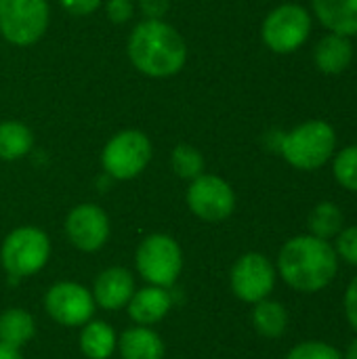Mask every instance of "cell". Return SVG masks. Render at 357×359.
Masks as SVG:
<instances>
[{
  "label": "cell",
  "mask_w": 357,
  "mask_h": 359,
  "mask_svg": "<svg viewBox=\"0 0 357 359\" xmlns=\"http://www.w3.org/2000/svg\"><path fill=\"white\" fill-rule=\"evenodd\" d=\"M335 250H337L339 259L357 267V225L341 229V233L337 236V242H335Z\"/></svg>",
  "instance_id": "obj_26"
},
{
  "label": "cell",
  "mask_w": 357,
  "mask_h": 359,
  "mask_svg": "<svg viewBox=\"0 0 357 359\" xmlns=\"http://www.w3.org/2000/svg\"><path fill=\"white\" fill-rule=\"evenodd\" d=\"M109 217L97 204H78L65 217V236L80 252H97L109 240Z\"/></svg>",
  "instance_id": "obj_12"
},
{
  "label": "cell",
  "mask_w": 357,
  "mask_h": 359,
  "mask_svg": "<svg viewBox=\"0 0 357 359\" xmlns=\"http://www.w3.org/2000/svg\"><path fill=\"white\" fill-rule=\"evenodd\" d=\"M332 172L341 187L357 194V145H349L335 156Z\"/></svg>",
  "instance_id": "obj_24"
},
{
  "label": "cell",
  "mask_w": 357,
  "mask_h": 359,
  "mask_svg": "<svg viewBox=\"0 0 357 359\" xmlns=\"http://www.w3.org/2000/svg\"><path fill=\"white\" fill-rule=\"evenodd\" d=\"M276 271L292 290L314 294L337 278L339 257L328 240L311 233L295 236L280 248Z\"/></svg>",
  "instance_id": "obj_1"
},
{
  "label": "cell",
  "mask_w": 357,
  "mask_h": 359,
  "mask_svg": "<svg viewBox=\"0 0 357 359\" xmlns=\"http://www.w3.org/2000/svg\"><path fill=\"white\" fill-rule=\"evenodd\" d=\"M36 337V320L23 307H11L0 316V341L21 349Z\"/></svg>",
  "instance_id": "obj_19"
},
{
  "label": "cell",
  "mask_w": 357,
  "mask_h": 359,
  "mask_svg": "<svg viewBox=\"0 0 357 359\" xmlns=\"http://www.w3.org/2000/svg\"><path fill=\"white\" fill-rule=\"evenodd\" d=\"M320 23L341 36H357V0H311Z\"/></svg>",
  "instance_id": "obj_16"
},
{
  "label": "cell",
  "mask_w": 357,
  "mask_h": 359,
  "mask_svg": "<svg viewBox=\"0 0 357 359\" xmlns=\"http://www.w3.org/2000/svg\"><path fill=\"white\" fill-rule=\"evenodd\" d=\"M0 359H23V355H21V349L11 347L0 341Z\"/></svg>",
  "instance_id": "obj_31"
},
{
  "label": "cell",
  "mask_w": 357,
  "mask_h": 359,
  "mask_svg": "<svg viewBox=\"0 0 357 359\" xmlns=\"http://www.w3.org/2000/svg\"><path fill=\"white\" fill-rule=\"evenodd\" d=\"M46 0H0V34L17 46L38 42L48 27Z\"/></svg>",
  "instance_id": "obj_7"
},
{
  "label": "cell",
  "mask_w": 357,
  "mask_h": 359,
  "mask_svg": "<svg viewBox=\"0 0 357 359\" xmlns=\"http://www.w3.org/2000/svg\"><path fill=\"white\" fill-rule=\"evenodd\" d=\"M137 273L149 284L170 288L183 271V250L166 233H151L141 240L135 252Z\"/></svg>",
  "instance_id": "obj_5"
},
{
  "label": "cell",
  "mask_w": 357,
  "mask_h": 359,
  "mask_svg": "<svg viewBox=\"0 0 357 359\" xmlns=\"http://www.w3.org/2000/svg\"><path fill=\"white\" fill-rule=\"evenodd\" d=\"M118 351L122 359H164L166 345L162 337L149 326L126 328L118 339Z\"/></svg>",
  "instance_id": "obj_15"
},
{
  "label": "cell",
  "mask_w": 357,
  "mask_h": 359,
  "mask_svg": "<svg viewBox=\"0 0 357 359\" xmlns=\"http://www.w3.org/2000/svg\"><path fill=\"white\" fill-rule=\"evenodd\" d=\"M345 359H357V339L351 341V345L347 347V353L343 355Z\"/></svg>",
  "instance_id": "obj_32"
},
{
  "label": "cell",
  "mask_w": 357,
  "mask_h": 359,
  "mask_svg": "<svg viewBox=\"0 0 357 359\" xmlns=\"http://www.w3.org/2000/svg\"><path fill=\"white\" fill-rule=\"evenodd\" d=\"M93 292L78 282H57L44 294V311L65 328H82L95 316Z\"/></svg>",
  "instance_id": "obj_9"
},
{
  "label": "cell",
  "mask_w": 357,
  "mask_h": 359,
  "mask_svg": "<svg viewBox=\"0 0 357 359\" xmlns=\"http://www.w3.org/2000/svg\"><path fill=\"white\" fill-rule=\"evenodd\" d=\"M278 271L274 263L261 255V252H246L242 255L229 273V286L236 299L242 303H259L263 299H269V294L276 288Z\"/></svg>",
  "instance_id": "obj_10"
},
{
  "label": "cell",
  "mask_w": 357,
  "mask_h": 359,
  "mask_svg": "<svg viewBox=\"0 0 357 359\" xmlns=\"http://www.w3.org/2000/svg\"><path fill=\"white\" fill-rule=\"evenodd\" d=\"M170 166L177 172V177H181L185 181H194L196 177L204 175V156L196 147L181 143L173 149Z\"/></svg>",
  "instance_id": "obj_23"
},
{
  "label": "cell",
  "mask_w": 357,
  "mask_h": 359,
  "mask_svg": "<svg viewBox=\"0 0 357 359\" xmlns=\"http://www.w3.org/2000/svg\"><path fill=\"white\" fill-rule=\"evenodd\" d=\"M343 307H345V318H347L349 326L357 332V276L351 280V284L345 290Z\"/></svg>",
  "instance_id": "obj_28"
},
{
  "label": "cell",
  "mask_w": 357,
  "mask_h": 359,
  "mask_svg": "<svg viewBox=\"0 0 357 359\" xmlns=\"http://www.w3.org/2000/svg\"><path fill=\"white\" fill-rule=\"evenodd\" d=\"M314 59H316V65L322 74H328V76H337V74H343L351 59H353V46H351V40L347 36H341V34H328L324 36L318 46H316V53H314Z\"/></svg>",
  "instance_id": "obj_17"
},
{
  "label": "cell",
  "mask_w": 357,
  "mask_h": 359,
  "mask_svg": "<svg viewBox=\"0 0 357 359\" xmlns=\"http://www.w3.org/2000/svg\"><path fill=\"white\" fill-rule=\"evenodd\" d=\"M252 326L261 337H267V339L282 337L288 328L286 307L278 301H271V299H263V301L255 303Z\"/></svg>",
  "instance_id": "obj_20"
},
{
  "label": "cell",
  "mask_w": 357,
  "mask_h": 359,
  "mask_svg": "<svg viewBox=\"0 0 357 359\" xmlns=\"http://www.w3.org/2000/svg\"><path fill=\"white\" fill-rule=\"evenodd\" d=\"M78 345L86 359H109L118 349V334L107 322L90 320L82 326Z\"/></svg>",
  "instance_id": "obj_18"
},
{
  "label": "cell",
  "mask_w": 357,
  "mask_h": 359,
  "mask_svg": "<svg viewBox=\"0 0 357 359\" xmlns=\"http://www.w3.org/2000/svg\"><path fill=\"white\" fill-rule=\"evenodd\" d=\"M48 259L50 240L40 227H17L4 238L0 246V265L15 280L36 276L46 267Z\"/></svg>",
  "instance_id": "obj_4"
},
{
  "label": "cell",
  "mask_w": 357,
  "mask_h": 359,
  "mask_svg": "<svg viewBox=\"0 0 357 359\" xmlns=\"http://www.w3.org/2000/svg\"><path fill=\"white\" fill-rule=\"evenodd\" d=\"M286 359H345L343 353L324 341H303L288 351Z\"/></svg>",
  "instance_id": "obj_25"
},
{
  "label": "cell",
  "mask_w": 357,
  "mask_h": 359,
  "mask_svg": "<svg viewBox=\"0 0 357 359\" xmlns=\"http://www.w3.org/2000/svg\"><path fill=\"white\" fill-rule=\"evenodd\" d=\"M135 290V276L126 267H107L97 276L90 292L97 307L105 311H118L128 305Z\"/></svg>",
  "instance_id": "obj_13"
},
{
  "label": "cell",
  "mask_w": 357,
  "mask_h": 359,
  "mask_svg": "<svg viewBox=\"0 0 357 359\" xmlns=\"http://www.w3.org/2000/svg\"><path fill=\"white\" fill-rule=\"evenodd\" d=\"M170 8V0H141V11L147 19H162Z\"/></svg>",
  "instance_id": "obj_30"
},
{
  "label": "cell",
  "mask_w": 357,
  "mask_h": 359,
  "mask_svg": "<svg viewBox=\"0 0 357 359\" xmlns=\"http://www.w3.org/2000/svg\"><path fill=\"white\" fill-rule=\"evenodd\" d=\"M151 141L145 133L141 130H122L114 135L103 154H101V164L103 170L116 179V181H130L139 177L149 160H151Z\"/></svg>",
  "instance_id": "obj_6"
},
{
  "label": "cell",
  "mask_w": 357,
  "mask_h": 359,
  "mask_svg": "<svg viewBox=\"0 0 357 359\" xmlns=\"http://www.w3.org/2000/svg\"><path fill=\"white\" fill-rule=\"evenodd\" d=\"M311 34V15L301 4H280L263 21L261 36L269 50L290 55L301 48Z\"/></svg>",
  "instance_id": "obj_8"
},
{
  "label": "cell",
  "mask_w": 357,
  "mask_h": 359,
  "mask_svg": "<svg viewBox=\"0 0 357 359\" xmlns=\"http://www.w3.org/2000/svg\"><path fill=\"white\" fill-rule=\"evenodd\" d=\"M173 309V294L168 288L160 286H145L141 290H135L133 299L126 305L128 318L137 326H154L160 324Z\"/></svg>",
  "instance_id": "obj_14"
},
{
  "label": "cell",
  "mask_w": 357,
  "mask_h": 359,
  "mask_svg": "<svg viewBox=\"0 0 357 359\" xmlns=\"http://www.w3.org/2000/svg\"><path fill=\"white\" fill-rule=\"evenodd\" d=\"M61 6L74 15V17H84V15H90L95 13L99 6H101V0H59Z\"/></svg>",
  "instance_id": "obj_29"
},
{
  "label": "cell",
  "mask_w": 357,
  "mask_h": 359,
  "mask_svg": "<svg viewBox=\"0 0 357 359\" xmlns=\"http://www.w3.org/2000/svg\"><path fill=\"white\" fill-rule=\"evenodd\" d=\"M32 145L34 135L25 124L17 120H6L0 124V160H19L32 151Z\"/></svg>",
  "instance_id": "obj_21"
},
{
  "label": "cell",
  "mask_w": 357,
  "mask_h": 359,
  "mask_svg": "<svg viewBox=\"0 0 357 359\" xmlns=\"http://www.w3.org/2000/svg\"><path fill=\"white\" fill-rule=\"evenodd\" d=\"M133 65L151 78H168L183 69L187 44L183 36L162 19H145L135 25L128 38Z\"/></svg>",
  "instance_id": "obj_2"
},
{
  "label": "cell",
  "mask_w": 357,
  "mask_h": 359,
  "mask_svg": "<svg viewBox=\"0 0 357 359\" xmlns=\"http://www.w3.org/2000/svg\"><path fill=\"white\" fill-rule=\"evenodd\" d=\"M185 200L189 210L206 223H221L236 210V194L231 185L217 175L196 177L187 187Z\"/></svg>",
  "instance_id": "obj_11"
},
{
  "label": "cell",
  "mask_w": 357,
  "mask_h": 359,
  "mask_svg": "<svg viewBox=\"0 0 357 359\" xmlns=\"http://www.w3.org/2000/svg\"><path fill=\"white\" fill-rule=\"evenodd\" d=\"M343 225H345V217L341 208L332 202L318 204L309 215V233L328 242L341 233Z\"/></svg>",
  "instance_id": "obj_22"
},
{
  "label": "cell",
  "mask_w": 357,
  "mask_h": 359,
  "mask_svg": "<svg viewBox=\"0 0 357 359\" xmlns=\"http://www.w3.org/2000/svg\"><path fill=\"white\" fill-rule=\"evenodd\" d=\"M337 151V133L326 120H309L282 137L280 154L297 170H318Z\"/></svg>",
  "instance_id": "obj_3"
},
{
  "label": "cell",
  "mask_w": 357,
  "mask_h": 359,
  "mask_svg": "<svg viewBox=\"0 0 357 359\" xmlns=\"http://www.w3.org/2000/svg\"><path fill=\"white\" fill-rule=\"evenodd\" d=\"M105 11L114 23H126L135 13V4L130 0H107Z\"/></svg>",
  "instance_id": "obj_27"
}]
</instances>
